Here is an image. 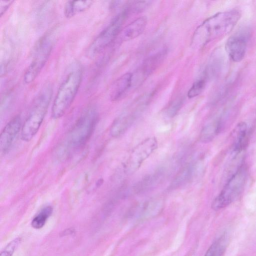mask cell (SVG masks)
<instances>
[{"label": "cell", "mask_w": 256, "mask_h": 256, "mask_svg": "<svg viewBox=\"0 0 256 256\" xmlns=\"http://www.w3.org/2000/svg\"><path fill=\"white\" fill-rule=\"evenodd\" d=\"M240 17V12L236 10L214 14L196 28L192 37V44L202 46L212 40L223 38L232 30Z\"/></svg>", "instance_id": "cell-1"}, {"label": "cell", "mask_w": 256, "mask_h": 256, "mask_svg": "<svg viewBox=\"0 0 256 256\" xmlns=\"http://www.w3.org/2000/svg\"><path fill=\"white\" fill-rule=\"evenodd\" d=\"M82 78L80 68H74L66 76L61 83L54 98L52 108V116L61 118L72 104L79 90Z\"/></svg>", "instance_id": "cell-2"}, {"label": "cell", "mask_w": 256, "mask_h": 256, "mask_svg": "<svg viewBox=\"0 0 256 256\" xmlns=\"http://www.w3.org/2000/svg\"><path fill=\"white\" fill-rule=\"evenodd\" d=\"M52 95L51 86L46 84L34 100L30 113L22 126L21 138L30 140L38 132L46 116Z\"/></svg>", "instance_id": "cell-3"}, {"label": "cell", "mask_w": 256, "mask_h": 256, "mask_svg": "<svg viewBox=\"0 0 256 256\" xmlns=\"http://www.w3.org/2000/svg\"><path fill=\"white\" fill-rule=\"evenodd\" d=\"M98 119L95 108L90 106L85 110L68 134L66 148L78 149L84 146L92 136Z\"/></svg>", "instance_id": "cell-4"}, {"label": "cell", "mask_w": 256, "mask_h": 256, "mask_svg": "<svg viewBox=\"0 0 256 256\" xmlns=\"http://www.w3.org/2000/svg\"><path fill=\"white\" fill-rule=\"evenodd\" d=\"M57 32L56 28L48 32L36 46L33 58L24 76L26 84L32 82L43 68L57 39Z\"/></svg>", "instance_id": "cell-5"}, {"label": "cell", "mask_w": 256, "mask_h": 256, "mask_svg": "<svg viewBox=\"0 0 256 256\" xmlns=\"http://www.w3.org/2000/svg\"><path fill=\"white\" fill-rule=\"evenodd\" d=\"M246 177V169L242 166L230 176L221 192L214 200L212 208L214 210H218L234 201L242 192Z\"/></svg>", "instance_id": "cell-6"}, {"label": "cell", "mask_w": 256, "mask_h": 256, "mask_svg": "<svg viewBox=\"0 0 256 256\" xmlns=\"http://www.w3.org/2000/svg\"><path fill=\"white\" fill-rule=\"evenodd\" d=\"M128 14V10L124 8L112 19L90 45L86 52L88 56L94 58L112 44L121 32L122 26Z\"/></svg>", "instance_id": "cell-7"}, {"label": "cell", "mask_w": 256, "mask_h": 256, "mask_svg": "<svg viewBox=\"0 0 256 256\" xmlns=\"http://www.w3.org/2000/svg\"><path fill=\"white\" fill-rule=\"evenodd\" d=\"M157 147V140L154 137L148 138L137 145L130 152L124 164L125 173L134 174Z\"/></svg>", "instance_id": "cell-8"}, {"label": "cell", "mask_w": 256, "mask_h": 256, "mask_svg": "<svg viewBox=\"0 0 256 256\" xmlns=\"http://www.w3.org/2000/svg\"><path fill=\"white\" fill-rule=\"evenodd\" d=\"M250 36L248 30H240L234 34L227 40L226 45V51L234 62H240L244 58L248 46Z\"/></svg>", "instance_id": "cell-9"}, {"label": "cell", "mask_w": 256, "mask_h": 256, "mask_svg": "<svg viewBox=\"0 0 256 256\" xmlns=\"http://www.w3.org/2000/svg\"><path fill=\"white\" fill-rule=\"evenodd\" d=\"M22 128V120L20 116L13 118L5 126L0 136L2 154H4L8 152Z\"/></svg>", "instance_id": "cell-10"}, {"label": "cell", "mask_w": 256, "mask_h": 256, "mask_svg": "<svg viewBox=\"0 0 256 256\" xmlns=\"http://www.w3.org/2000/svg\"><path fill=\"white\" fill-rule=\"evenodd\" d=\"M136 115V112H126L116 118L110 128L111 136L117 138L124 134L134 122Z\"/></svg>", "instance_id": "cell-11"}, {"label": "cell", "mask_w": 256, "mask_h": 256, "mask_svg": "<svg viewBox=\"0 0 256 256\" xmlns=\"http://www.w3.org/2000/svg\"><path fill=\"white\" fill-rule=\"evenodd\" d=\"M133 74L128 72L121 76L112 84L110 90V98L116 102L120 100L132 86Z\"/></svg>", "instance_id": "cell-12"}, {"label": "cell", "mask_w": 256, "mask_h": 256, "mask_svg": "<svg viewBox=\"0 0 256 256\" xmlns=\"http://www.w3.org/2000/svg\"><path fill=\"white\" fill-rule=\"evenodd\" d=\"M233 136L234 140L232 154H238L244 150L248 142V126L246 122H241L236 126Z\"/></svg>", "instance_id": "cell-13"}, {"label": "cell", "mask_w": 256, "mask_h": 256, "mask_svg": "<svg viewBox=\"0 0 256 256\" xmlns=\"http://www.w3.org/2000/svg\"><path fill=\"white\" fill-rule=\"evenodd\" d=\"M196 168V161L186 164L176 175L170 186V189L175 190L186 184L192 177Z\"/></svg>", "instance_id": "cell-14"}, {"label": "cell", "mask_w": 256, "mask_h": 256, "mask_svg": "<svg viewBox=\"0 0 256 256\" xmlns=\"http://www.w3.org/2000/svg\"><path fill=\"white\" fill-rule=\"evenodd\" d=\"M146 24L147 18L145 16L137 18L124 28L122 38L126 40L137 38L144 32Z\"/></svg>", "instance_id": "cell-15"}, {"label": "cell", "mask_w": 256, "mask_h": 256, "mask_svg": "<svg viewBox=\"0 0 256 256\" xmlns=\"http://www.w3.org/2000/svg\"><path fill=\"white\" fill-rule=\"evenodd\" d=\"M168 50L163 48L150 56L144 62L142 68L144 74L148 76L156 69L166 56Z\"/></svg>", "instance_id": "cell-16"}, {"label": "cell", "mask_w": 256, "mask_h": 256, "mask_svg": "<svg viewBox=\"0 0 256 256\" xmlns=\"http://www.w3.org/2000/svg\"><path fill=\"white\" fill-rule=\"evenodd\" d=\"M164 173L163 168H161L158 169L154 174L146 176L136 184L134 188V192L140 193L148 190L160 182Z\"/></svg>", "instance_id": "cell-17"}, {"label": "cell", "mask_w": 256, "mask_h": 256, "mask_svg": "<svg viewBox=\"0 0 256 256\" xmlns=\"http://www.w3.org/2000/svg\"><path fill=\"white\" fill-rule=\"evenodd\" d=\"M222 128V122L220 119H216L209 122L202 129L199 136V140L203 143L212 141L218 134Z\"/></svg>", "instance_id": "cell-18"}, {"label": "cell", "mask_w": 256, "mask_h": 256, "mask_svg": "<svg viewBox=\"0 0 256 256\" xmlns=\"http://www.w3.org/2000/svg\"><path fill=\"white\" fill-rule=\"evenodd\" d=\"M93 2L92 0H68L64 6V16L67 18H71L87 10Z\"/></svg>", "instance_id": "cell-19"}, {"label": "cell", "mask_w": 256, "mask_h": 256, "mask_svg": "<svg viewBox=\"0 0 256 256\" xmlns=\"http://www.w3.org/2000/svg\"><path fill=\"white\" fill-rule=\"evenodd\" d=\"M228 241L227 234H223L211 244L204 256H222L228 245Z\"/></svg>", "instance_id": "cell-20"}, {"label": "cell", "mask_w": 256, "mask_h": 256, "mask_svg": "<svg viewBox=\"0 0 256 256\" xmlns=\"http://www.w3.org/2000/svg\"><path fill=\"white\" fill-rule=\"evenodd\" d=\"M52 208L50 206L43 208L32 220V226L35 229L42 228L52 214Z\"/></svg>", "instance_id": "cell-21"}, {"label": "cell", "mask_w": 256, "mask_h": 256, "mask_svg": "<svg viewBox=\"0 0 256 256\" xmlns=\"http://www.w3.org/2000/svg\"><path fill=\"white\" fill-rule=\"evenodd\" d=\"M206 86V80L200 79L196 81L188 92V96L190 98L198 96L204 90Z\"/></svg>", "instance_id": "cell-22"}, {"label": "cell", "mask_w": 256, "mask_h": 256, "mask_svg": "<svg viewBox=\"0 0 256 256\" xmlns=\"http://www.w3.org/2000/svg\"><path fill=\"white\" fill-rule=\"evenodd\" d=\"M21 240V238L18 237L10 241L2 250L0 256H12L14 251L20 243Z\"/></svg>", "instance_id": "cell-23"}, {"label": "cell", "mask_w": 256, "mask_h": 256, "mask_svg": "<svg viewBox=\"0 0 256 256\" xmlns=\"http://www.w3.org/2000/svg\"><path fill=\"white\" fill-rule=\"evenodd\" d=\"M150 1H132L126 4L130 12H138L142 11L150 4Z\"/></svg>", "instance_id": "cell-24"}, {"label": "cell", "mask_w": 256, "mask_h": 256, "mask_svg": "<svg viewBox=\"0 0 256 256\" xmlns=\"http://www.w3.org/2000/svg\"><path fill=\"white\" fill-rule=\"evenodd\" d=\"M184 103L182 98H178L174 100L168 106L166 113L170 118L174 116L182 108Z\"/></svg>", "instance_id": "cell-25"}, {"label": "cell", "mask_w": 256, "mask_h": 256, "mask_svg": "<svg viewBox=\"0 0 256 256\" xmlns=\"http://www.w3.org/2000/svg\"><path fill=\"white\" fill-rule=\"evenodd\" d=\"M12 0H0V16L5 12L10 6L12 4Z\"/></svg>", "instance_id": "cell-26"}]
</instances>
